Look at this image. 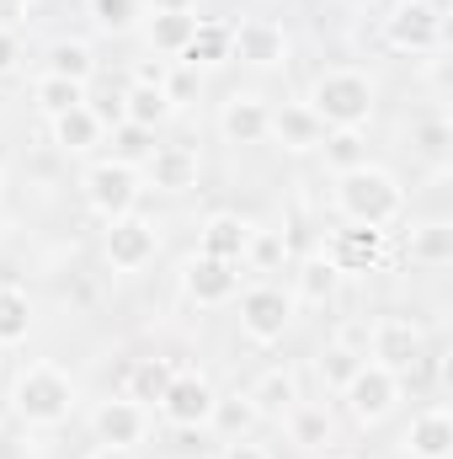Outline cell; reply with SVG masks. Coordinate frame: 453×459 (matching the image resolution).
<instances>
[{
    "mask_svg": "<svg viewBox=\"0 0 453 459\" xmlns=\"http://www.w3.org/2000/svg\"><path fill=\"white\" fill-rule=\"evenodd\" d=\"M331 204L346 225H368V230H389L406 214V187L395 171L363 160L352 171H337V187H331Z\"/></svg>",
    "mask_w": 453,
    "mask_h": 459,
    "instance_id": "cell-1",
    "label": "cell"
},
{
    "mask_svg": "<svg viewBox=\"0 0 453 459\" xmlns=\"http://www.w3.org/2000/svg\"><path fill=\"white\" fill-rule=\"evenodd\" d=\"M75 401H81V390H75V379L59 363H27L11 379V411L27 428H64Z\"/></svg>",
    "mask_w": 453,
    "mask_h": 459,
    "instance_id": "cell-2",
    "label": "cell"
},
{
    "mask_svg": "<svg viewBox=\"0 0 453 459\" xmlns=\"http://www.w3.org/2000/svg\"><path fill=\"white\" fill-rule=\"evenodd\" d=\"M373 97L379 91H373V81L363 70H321L310 81L304 108L321 117L326 128H363L373 117Z\"/></svg>",
    "mask_w": 453,
    "mask_h": 459,
    "instance_id": "cell-3",
    "label": "cell"
},
{
    "mask_svg": "<svg viewBox=\"0 0 453 459\" xmlns=\"http://www.w3.org/2000/svg\"><path fill=\"white\" fill-rule=\"evenodd\" d=\"M384 43L395 54H438L443 38H449V16H443V0H395L384 11Z\"/></svg>",
    "mask_w": 453,
    "mask_h": 459,
    "instance_id": "cell-4",
    "label": "cell"
},
{
    "mask_svg": "<svg viewBox=\"0 0 453 459\" xmlns=\"http://www.w3.org/2000/svg\"><path fill=\"white\" fill-rule=\"evenodd\" d=\"M214 406H219V390H214V379H209V374H198V368H176L155 411H160L171 428H182V433H198V428H209V422H214Z\"/></svg>",
    "mask_w": 453,
    "mask_h": 459,
    "instance_id": "cell-5",
    "label": "cell"
},
{
    "mask_svg": "<svg viewBox=\"0 0 453 459\" xmlns=\"http://www.w3.org/2000/svg\"><path fill=\"white\" fill-rule=\"evenodd\" d=\"M81 193H86V209L97 214V220H123V214H133L139 209V171L133 166H123V160H97V166H86V177H81Z\"/></svg>",
    "mask_w": 453,
    "mask_h": 459,
    "instance_id": "cell-6",
    "label": "cell"
},
{
    "mask_svg": "<svg viewBox=\"0 0 453 459\" xmlns=\"http://www.w3.org/2000/svg\"><path fill=\"white\" fill-rule=\"evenodd\" d=\"M400 374H389V368H379V363H363L346 385H341V401H346V417L357 422V428H379L395 406H400Z\"/></svg>",
    "mask_w": 453,
    "mask_h": 459,
    "instance_id": "cell-7",
    "label": "cell"
},
{
    "mask_svg": "<svg viewBox=\"0 0 453 459\" xmlns=\"http://www.w3.org/2000/svg\"><path fill=\"white\" fill-rule=\"evenodd\" d=\"M294 326V294L272 289V283H256L240 294V337L256 347L283 342V332Z\"/></svg>",
    "mask_w": 453,
    "mask_h": 459,
    "instance_id": "cell-8",
    "label": "cell"
},
{
    "mask_svg": "<svg viewBox=\"0 0 453 459\" xmlns=\"http://www.w3.org/2000/svg\"><path fill=\"white\" fill-rule=\"evenodd\" d=\"M102 251H107V267H117V273H139L144 262H155L160 230H155V220H144V214L133 209V214H123V220H107Z\"/></svg>",
    "mask_w": 453,
    "mask_h": 459,
    "instance_id": "cell-9",
    "label": "cell"
},
{
    "mask_svg": "<svg viewBox=\"0 0 453 459\" xmlns=\"http://www.w3.org/2000/svg\"><path fill=\"white\" fill-rule=\"evenodd\" d=\"M182 294L203 310H219L229 299H240V262H219V256H187L182 262Z\"/></svg>",
    "mask_w": 453,
    "mask_h": 459,
    "instance_id": "cell-10",
    "label": "cell"
},
{
    "mask_svg": "<svg viewBox=\"0 0 453 459\" xmlns=\"http://www.w3.org/2000/svg\"><path fill=\"white\" fill-rule=\"evenodd\" d=\"M416 358H427V337L416 321L406 316H384L379 326H368V363L389 368V374H406Z\"/></svg>",
    "mask_w": 453,
    "mask_h": 459,
    "instance_id": "cell-11",
    "label": "cell"
},
{
    "mask_svg": "<svg viewBox=\"0 0 453 459\" xmlns=\"http://www.w3.org/2000/svg\"><path fill=\"white\" fill-rule=\"evenodd\" d=\"M288 54H294L288 32L278 22H267V16L229 27V59H240L251 70H278V65H288Z\"/></svg>",
    "mask_w": 453,
    "mask_h": 459,
    "instance_id": "cell-12",
    "label": "cell"
},
{
    "mask_svg": "<svg viewBox=\"0 0 453 459\" xmlns=\"http://www.w3.org/2000/svg\"><path fill=\"white\" fill-rule=\"evenodd\" d=\"M91 438L107 444V449H128V455H133V449L150 438V411H144L139 401H128V395L102 401V406L91 411Z\"/></svg>",
    "mask_w": 453,
    "mask_h": 459,
    "instance_id": "cell-13",
    "label": "cell"
},
{
    "mask_svg": "<svg viewBox=\"0 0 453 459\" xmlns=\"http://www.w3.org/2000/svg\"><path fill=\"white\" fill-rule=\"evenodd\" d=\"M219 134H225L229 144H267V134H272V108L256 97V91H235L225 108H219Z\"/></svg>",
    "mask_w": 453,
    "mask_h": 459,
    "instance_id": "cell-14",
    "label": "cell"
},
{
    "mask_svg": "<svg viewBox=\"0 0 453 459\" xmlns=\"http://www.w3.org/2000/svg\"><path fill=\"white\" fill-rule=\"evenodd\" d=\"M198 171H203V160L187 144H155V155L144 160V182L155 193H192L198 187Z\"/></svg>",
    "mask_w": 453,
    "mask_h": 459,
    "instance_id": "cell-15",
    "label": "cell"
},
{
    "mask_svg": "<svg viewBox=\"0 0 453 459\" xmlns=\"http://www.w3.org/2000/svg\"><path fill=\"white\" fill-rule=\"evenodd\" d=\"M321 251L331 256V267H337V273H368V267H379V262H384V230L346 225V230H337Z\"/></svg>",
    "mask_w": 453,
    "mask_h": 459,
    "instance_id": "cell-16",
    "label": "cell"
},
{
    "mask_svg": "<svg viewBox=\"0 0 453 459\" xmlns=\"http://www.w3.org/2000/svg\"><path fill=\"white\" fill-rule=\"evenodd\" d=\"M400 444H406V455L411 459H449L453 455V411L449 406H427V411H416Z\"/></svg>",
    "mask_w": 453,
    "mask_h": 459,
    "instance_id": "cell-17",
    "label": "cell"
},
{
    "mask_svg": "<svg viewBox=\"0 0 453 459\" xmlns=\"http://www.w3.org/2000/svg\"><path fill=\"white\" fill-rule=\"evenodd\" d=\"M245 395H251L256 417H278V422H283V417L304 401V395H299V374H294L288 363H272V368H267V374L245 390Z\"/></svg>",
    "mask_w": 453,
    "mask_h": 459,
    "instance_id": "cell-18",
    "label": "cell"
},
{
    "mask_svg": "<svg viewBox=\"0 0 453 459\" xmlns=\"http://www.w3.org/2000/svg\"><path fill=\"white\" fill-rule=\"evenodd\" d=\"M192 32H198V16L192 11H150L144 16V38H150V48L160 54V59H182L187 54V43H192Z\"/></svg>",
    "mask_w": 453,
    "mask_h": 459,
    "instance_id": "cell-19",
    "label": "cell"
},
{
    "mask_svg": "<svg viewBox=\"0 0 453 459\" xmlns=\"http://www.w3.org/2000/svg\"><path fill=\"white\" fill-rule=\"evenodd\" d=\"M251 230L240 214H209L203 220V235H198V251L203 256H219V262H245V246H251Z\"/></svg>",
    "mask_w": 453,
    "mask_h": 459,
    "instance_id": "cell-20",
    "label": "cell"
},
{
    "mask_svg": "<svg viewBox=\"0 0 453 459\" xmlns=\"http://www.w3.org/2000/svg\"><path fill=\"white\" fill-rule=\"evenodd\" d=\"M267 139H278L283 150L304 155V150H321V139H326V123L310 113L304 102H288V108H278V113H272V134H267Z\"/></svg>",
    "mask_w": 453,
    "mask_h": 459,
    "instance_id": "cell-21",
    "label": "cell"
},
{
    "mask_svg": "<svg viewBox=\"0 0 453 459\" xmlns=\"http://www.w3.org/2000/svg\"><path fill=\"white\" fill-rule=\"evenodd\" d=\"M54 123V144L64 150V155H91L102 139H107V123L91 113V102L86 108H70V113H59V117H48Z\"/></svg>",
    "mask_w": 453,
    "mask_h": 459,
    "instance_id": "cell-22",
    "label": "cell"
},
{
    "mask_svg": "<svg viewBox=\"0 0 453 459\" xmlns=\"http://www.w3.org/2000/svg\"><path fill=\"white\" fill-rule=\"evenodd\" d=\"M43 75H59V81L91 86V75H97V54H91V43H86V38H54V43H48V65H43Z\"/></svg>",
    "mask_w": 453,
    "mask_h": 459,
    "instance_id": "cell-23",
    "label": "cell"
},
{
    "mask_svg": "<svg viewBox=\"0 0 453 459\" xmlns=\"http://www.w3.org/2000/svg\"><path fill=\"white\" fill-rule=\"evenodd\" d=\"M171 374H176V363H171V358H139V363H128V374H123V395H128V401H139V406L150 411V406H160V395H166Z\"/></svg>",
    "mask_w": 453,
    "mask_h": 459,
    "instance_id": "cell-24",
    "label": "cell"
},
{
    "mask_svg": "<svg viewBox=\"0 0 453 459\" xmlns=\"http://www.w3.org/2000/svg\"><path fill=\"white\" fill-rule=\"evenodd\" d=\"M283 433H288V444H294V449H304V455H315V449H326V444L337 438V428H331L326 406H310V401H299V406L283 417Z\"/></svg>",
    "mask_w": 453,
    "mask_h": 459,
    "instance_id": "cell-25",
    "label": "cell"
},
{
    "mask_svg": "<svg viewBox=\"0 0 453 459\" xmlns=\"http://www.w3.org/2000/svg\"><path fill=\"white\" fill-rule=\"evenodd\" d=\"M341 273L331 267V256L326 251H310L299 267H294V299H304V305H326L331 294H337Z\"/></svg>",
    "mask_w": 453,
    "mask_h": 459,
    "instance_id": "cell-26",
    "label": "cell"
},
{
    "mask_svg": "<svg viewBox=\"0 0 453 459\" xmlns=\"http://www.w3.org/2000/svg\"><path fill=\"white\" fill-rule=\"evenodd\" d=\"M411 262H422V267H449L453 262V225L449 220H422V225H411Z\"/></svg>",
    "mask_w": 453,
    "mask_h": 459,
    "instance_id": "cell-27",
    "label": "cell"
},
{
    "mask_svg": "<svg viewBox=\"0 0 453 459\" xmlns=\"http://www.w3.org/2000/svg\"><path fill=\"white\" fill-rule=\"evenodd\" d=\"M225 59H229V27L225 22H203V16H198V32H192L182 65H192V70H214V65H225Z\"/></svg>",
    "mask_w": 453,
    "mask_h": 459,
    "instance_id": "cell-28",
    "label": "cell"
},
{
    "mask_svg": "<svg viewBox=\"0 0 453 459\" xmlns=\"http://www.w3.org/2000/svg\"><path fill=\"white\" fill-rule=\"evenodd\" d=\"M27 332H32V299H27V289L0 283V347L27 342Z\"/></svg>",
    "mask_w": 453,
    "mask_h": 459,
    "instance_id": "cell-29",
    "label": "cell"
},
{
    "mask_svg": "<svg viewBox=\"0 0 453 459\" xmlns=\"http://www.w3.org/2000/svg\"><path fill=\"white\" fill-rule=\"evenodd\" d=\"M86 11H91V22H97V32H113V38H128L133 27H144V0H86Z\"/></svg>",
    "mask_w": 453,
    "mask_h": 459,
    "instance_id": "cell-30",
    "label": "cell"
},
{
    "mask_svg": "<svg viewBox=\"0 0 453 459\" xmlns=\"http://www.w3.org/2000/svg\"><path fill=\"white\" fill-rule=\"evenodd\" d=\"M171 117V102H166V91L160 86H128L123 91V123H139V128H160Z\"/></svg>",
    "mask_w": 453,
    "mask_h": 459,
    "instance_id": "cell-31",
    "label": "cell"
},
{
    "mask_svg": "<svg viewBox=\"0 0 453 459\" xmlns=\"http://www.w3.org/2000/svg\"><path fill=\"white\" fill-rule=\"evenodd\" d=\"M321 155H326L331 171H352V166L368 160V139H363V128H326Z\"/></svg>",
    "mask_w": 453,
    "mask_h": 459,
    "instance_id": "cell-32",
    "label": "cell"
},
{
    "mask_svg": "<svg viewBox=\"0 0 453 459\" xmlns=\"http://www.w3.org/2000/svg\"><path fill=\"white\" fill-rule=\"evenodd\" d=\"M449 144H453V128H449V117L443 113H427V117H416L411 123V150L422 155V160H449Z\"/></svg>",
    "mask_w": 453,
    "mask_h": 459,
    "instance_id": "cell-33",
    "label": "cell"
},
{
    "mask_svg": "<svg viewBox=\"0 0 453 459\" xmlns=\"http://www.w3.org/2000/svg\"><path fill=\"white\" fill-rule=\"evenodd\" d=\"M155 155V128H139V123H113V155L107 160H123V166H144Z\"/></svg>",
    "mask_w": 453,
    "mask_h": 459,
    "instance_id": "cell-34",
    "label": "cell"
},
{
    "mask_svg": "<svg viewBox=\"0 0 453 459\" xmlns=\"http://www.w3.org/2000/svg\"><path fill=\"white\" fill-rule=\"evenodd\" d=\"M32 102H38L48 117H59V113H70V108H86V86H75V81H59V75H38V86H32Z\"/></svg>",
    "mask_w": 453,
    "mask_h": 459,
    "instance_id": "cell-35",
    "label": "cell"
},
{
    "mask_svg": "<svg viewBox=\"0 0 453 459\" xmlns=\"http://www.w3.org/2000/svg\"><path fill=\"white\" fill-rule=\"evenodd\" d=\"M363 363H368L363 352H352V347H341V342H326V347H321V358H315V368H321L326 390H337V395H341V385H346Z\"/></svg>",
    "mask_w": 453,
    "mask_h": 459,
    "instance_id": "cell-36",
    "label": "cell"
},
{
    "mask_svg": "<svg viewBox=\"0 0 453 459\" xmlns=\"http://www.w3.org/2000/svg\"><path fill=\"white\" fill-rule=\"evenodd\" d=\"M209 428H219L225 438H251V428H256V406H251V395H219Z\"/></svg>",
    "mask_w": 453,
    "mask_h": 459,
    "instance_id": "cell-37",
    "label": "cell"
},
{
    "mask_svg": "<svg viewBox=\"0 0 453 459\" xmlns=\"http://www.w3.org/2000/svg\"><path fill=\"white\" fill-rule=\"evenodd\" d=\"M160 91H166L171 113H176V108H187V102L198 97V70H192V65H182V59H171V70H166V86H160Z\"/></svg>",
    "mask_w": 453,
    "mask_h": 459,
    "instance_id": "cell-38",
    "label": "cell"
},
{
    "mask_svg": "<svg viewBox=\"0 0 453 459\" xmlns=\"http://www.w3.org/2000/svg\"><path fill=\"white\" fill-rule=\"evenodd\" d=\"M245 256H256L261 267H272V262H283V246H278L272 235H261V230H251V246H245Z\"/></svg>",
    "mask_w": 453,
    "mask_h": 459,
    "instance_id": "cell-39",
    "label": "cell"
},
{
    "mask_svg": "<svg viewBox=\"0 0 453 459\" xmlns=\"http://www.w3.org/2000/svg\"><path fill=\"white\" fill-rule=\"evenodd\" d=\"M21 70V38L0 27V75H16Z\"/></svg>",
    "mask_w": 453,
    "mask_h": 459,
    "instance_id": "cell-40",
    "label": "cell"
},
{
    "mask_svg": "<svg viewBox=\"0 0 453 459\" xmlns=\"http://www.w3.org/2000/svg\"><path fill=\"white\" fill-rule=\"evenodd\" d=\"M166 70H171V59H144V65L133 70V81H139V86H166Z\"/></svg>",
    "mask_w": 453,
    "mask_h": 459,
    "instance_id": "cell-41",
    "label": "cell"
},
{
    "mask_svg": "<svg viewBox=\"0 0 453 459\" xmlns=\"http://www.w3.org/2000/svg\"><path fill=\"white\" fill-rule=\"evenodd\" d=\"M27 11H32V0H0V27L16 32V27L27 22Z\"/></svg>",
    "mask_w": 453,
    "mask_h": 459,
    "instance_id": "cell-42",
    "label": "cell"
},
{
    "mask_svg": "<svg viewBox=\"0 0 453 459\" xmlns=\"http://www.w3.org/2000/svg\"><path fill=\"white\" fill-rule=\"evenodd\" d=\"M219 459H272L261 444H251V438H225V455Z\"/></svg>",
    "mask_w": 453,
    "mask_h": 459,
    "instance_id": "cell-43",
    "label": "cell"
},
{
    "mask_svg": "<svg viewBox=\"0 0 453 459\" xmlns=\"http://www.w3.org/2000/svg\"><path fill=\"white\" fill-rule=\"evenodd\" d=\"M86 459H128V449H107V444H97Z\"/></svg>",
    "mask_w": 453,
    "mask_h": 459,
    "instance_id": "cell-44",
    "label": "cell"
},
{
    "mask_svg": "<svg viewBox=\"0 0 453 459\" xmlns=\"http://www.w3.org/2000/svg\"><path fill=\"white\" fill-rule=\"evenodd\" d=\"M0 204H5V177H0Z\"/></svg>",
    "mask_w": 453,
    "mask_h": 459,
    "instance_id": "cell-45",
    "label": "cell"
},
{
    "mask_svg": "<svg viewBox=\"0 0 453 459\" xmlns=\"http://www.w3.org/2000/svg\"><path fill=\"white\" fill-rule=\"evenodd\" d=\"M326 459H352V455H326Z\"/></svg>",
    "mask_w": 453,
    "mask_h": 459,
    "instance_id": "cell-46",
    "label": "cell"
}]
</instances>
